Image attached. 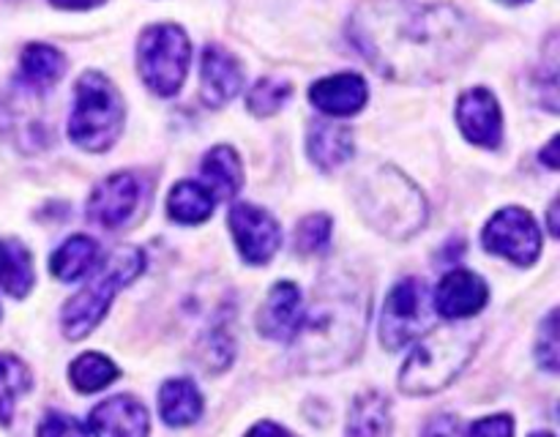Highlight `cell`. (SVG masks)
<instances>
[{"instance_id":"obj_1","label":"cell","mask_w":560,"mask_h":437,"mask_svg":"<svg viewBox=\"0 0 560 437\" xmlns=\"http://www.w3.org/2000/svg\"><path fill=\"white\" fill-rule=\"evenodd\" d=\"M355 49L392 80H441L474 49V25L446 3L370 0L348 25Z\"/></svg>"},{"instance_id":"obj_2","label":"cell","mask_w":560,"mask_h":437,"mask_svg":"<svg viewBox=\"0 0 560 437\" xmlns=\"http://www.w3.org/2000/svg\"><path fill=\"white\" fill-rule=\"evenodd\" d=\"M370 320L366 284L350 273H328L315 287L310 309L301 311L293 358L304 371H337L364 347Z\"/></svg>"},{"instance_id":"obj_3","label":"cell","mask_w":560,"mask_h":437,"mask_svg":"<svg viewBox=\"0 0 560 437\" xmlns=\"http://www.w3.org/2000/svg\"><path fill=\"white\" fill-rule=\"evenodd\" d=\"M359 208L381 235L405 240L427 224L430 208L419 186L394 167H377L359 180Z\"/></svg>"},{"instance_id":"obj_4","label":"cell","mask_w":560,"mask_h":437,"mask_svg":"<svg viewBox=\"0 0 560 437\" xmlns=\"http://www.w3.org/2000/svg\"><path fill=\"white\" fill-rule=\"evenodd\" d=\"M481 331L474 326H446L427 331L416 344L399 375V388L413 397H427L446 388L474 355Z\"/></svg>"},{"instance_id":"obj_5","label":"cell","mask_w":560,"mask_h":437,"mask_svg":"<svg viewBox=\"0 0 560 437\" xmlns=\"http://www.w3.org/2000/svg\"><path fill=\"white\" fill-rule=\"evenodd\" d=\"M142 271H145V255L137 246H118L93 273L91 282L66 300L60 315L66 339H85L104 320L115 295L135 282Z\"/></svg>"},{"instance_id":"obj_6","label":"cell","mask_w":560,"mask_h":437,"mask_svg":"<svg viewBox=\"0 0 560 437\" xmlns=\"http://www.w3.org/2000/svg\"><path fill=\"white\" fill-rule=\"evenodd\" d=\"M124 129V98L118 87L98 71H85L74 87V109L69 137L88 153H104L115 145Z\"/></svg>"},{"instance_id":"obj_7","label":"cell","mask_w":560,"mask_h":437,"mask_svg":"<svg viewBox=\"0 0 560 437\" xmlns=\"http://www.w3.org/2000/svg\"><path fill=\"white\" fill-rule=\"evenodd\" d=\"M191 44L184 27L178 25H151L142 31L137 47L140 76L156 96H175L180 91L189 71Z\"/></svg>"},{"instance_id":"obj_8","label":"cell","mask_w":560,"mask_h":437,"mask_svg":"<svg viewBox=\"0 0 560 437\" xmlns=\"http://www.w3.org/2000/svg\"><path fill=\"white\" fill-rule=\"evenodd\" d=\"M432 326L430 287L421 279H402L388 293L381 317V342L386 350H402L405 344L424 336Z\"/></svg>"},{"instance_id":"obj_9","label":"cell","mask_w":560,"mask_h":437,"mask_svg":"<svg viewBox=\"0 0 560 437\" xmlns=\"http://www.w3.org/2000/svg\"><path fill=\"white\" fill-rule=\"evenodd\" d=\"M485 249L490 255L506 257L517 265H534L541 255V233L525 208H503L485 227Z\"/></svg>"},{"instance_id":"obj_10","label":"cell","mask_w":560,"mask_h":437,"mask_svg":"<svg viewBox=\"0 0 560 437\" xmlns=\"http://www.w3.org/2000/svg\"><path fill=\"white\" fill-rule=\"evenodd\" d=\"M230 233H233L244 260L252 265H266L282 244V229H279L277 218L262 208L249 205V202H235L233 205Z\"/></svg>"},{"instance_id":"obj_11","label":"cell","mask_w":560,"mask_h":437,"mask_svg":"<svg viewBox=\"0 0 560 437\" xmlns=\"http://www.w3.org/2000/svg\"><path fill=\"white\" fill-rule=\"evenodd\" d=\"M140 208V180L131 173H115L93 189L88 200V218L98 227L115 229L129 222Z\"/></svg>"},{"instance_id":"obj_12","label":"cell","mask_w":560,"mask_h":437,"mask_svg":"<svg viewBox=\"0 0 560 437\" xmlns=\"http://www.w3.org/2000/svg\"><path fill=\"white\" fill-rule=\"evenodd\" d=\"M457 123L465 140L481 147H498L503 137L501 104L487 87L465 91L457 102Z\"/></svg>"},{"instance_id":"obj_13","label":"cell","mask_w":560,"mask_h":437,"mask_svg":"<svg viewBox=\"0 0 560 437\" xmlns=\"http://www.w3.org/2000/svg\"><path fill=\"white\" fill-rule=\"evenodd\" d=\"M487 298H490V290H487L485 279L479 273L459 268V271L446 273L441 279L432 306L446 320H470V317L485 309Z\"/></svg>"},{"instance_id":"obj_14","label":"cell","mask_w":560,"mask_h":437,"mask_svg":"<svg viewBox=\"0 0 560 437\" xmlns=\"http://www.w3.org/2000/svg\"><path fill=\"white\" fill-rule=\"evenodd\" d=\"M244 85V69H241L238 58L228 52L219 44H208L202 49V66H200V96L202 104L211 109L224 107L235 93Z\"/></svg>"},{"instance_id":"obj_15","label":"cell","mask_w":560,"mask_h":437,"mask_svg":"<svg viewBox=\"0 0 560 437\" xmlns=\"http://www.w3.org/2000/svg\"><path fill=\"white\" fill-rule=\"evenodd\" d=\"M151 418L140 399L120 393L104 399L91 413L93 437H148Z\"/></svg>"},{"instance_id":"obj_16","label":"cell","mask_w":560,"mask_h":437,"mask_svg":"<svg viewBox=\"0 0 560 437\" xmlns=\"http://www.w3.org/2000/svg\"><path fill=\"white\" fill-rule=\"evenodd\" d=\"M301 311H304L301 290L293 282H279L273 284L260 315H257V328H260L262 336L273 339V342H293Z\"/></svg>"},{"instance_id":"obj_17","label":"cell","mask_w":560,"mask_h":437,"mask_svg":"<svg viewBox=\"0 0 560 437\" xmlns=\"http://www.w3.org/2000/svg\"><path fill=\"white\" fill-rule=\"evenodd\" d=\"M370 91L361 74L353 71H342V74H331L326 80H317L310 87V102L315 104L320 113L334 115V118H348L364 109Z\"/></svg>"},{"instance_id":"obj_18","label":"cell","mask_w":560,"mask_h":437,"mask_svg":"<svg viewBox=\"0 0 560 437\" xmlns=\"http://www.w3.org/2000/svg\"><path fill=\"white\" fill-rule=\"evenodd\" d=\"M306 153L320 169L331 173L353 156V131L334 123H312L306 137Z\"/></svg>"},{"instance_id":"obj_19","label":"cell","mask_w":560,"mask_h":437,"mask_svg":"<svg viewBox=\"0 0 560 437\" xmlns=\"http://www.w3.org/2000/svg\"><path fill=\"white\" fill-rule=\"evenodd\" d=\"M392 432V399L381 391H366L355 399L348 418V437H388Z\"/></svg>"},{"instance_id":"obj_20","label":"cell","mask_w":560,"mask_h":437,"mask_svg":"<svg viewBox=\"0 0 560 437\" xmlns=\"http://www.w3.org/2000/svg\"><path fill=\"white\" fill-rule=\"evenodd\" d=\"M159 410H162V421L167 426H189L200 418L202 393L186 377L167 380L159 393Z\"/></svg>"},{"instance_id":"obj_21","label":"cell","mask_w":560,"mask_h":437,"mask_svg":"<svg viewBox=\"0 0 560 437\" xmlns=\"http://www.w3.org/2000/svg\"><path fill=\"white\" fill-rule=\"evenodd\" d=\"M217 208V197L200 180H180L167 197V213L178 224H200Z\"/></svg>"},{"instance_id":"obj_22","label":"cell","mask_w":560,"mask_h":437,"mask_svg":"<svg viewBox=\"0 0 560 437\" xmlns=\"http://www.w3.org/2000/svg\"><path fill=\"white\" fill-rule=\"evenodd\" d=\"M202 178H206V186L213 191V197L233 200L244 184V167H241V158L235 156L233 147L217 145L213 151H208V156L202 158Z\"/></svg>"},{"instance_id":"obj_23","label":"cell","mask_w":560,"mask_h":437,"mask_svg":"<svg viewBox=\"0 0 560 437\" xmlns=\"http://www.w3.org/2000/svg\"><path fill=\"white\" fill-rule=\"evenodd\" d=\"M36 273H33V257L22 240H0V287L14 298H25L31 293Z\"/></svg>"},{"instance_id":"obj_24","label":"cell","mask_w":560,"mask_h":437,"mask_svg":"<svg viewBox=\"0 0 560 437\" xmlns=\"http://www.w3.org/2000/svg\"><path fill=\"white\" fill-rule=\"evenodd\" d=\"M98 255H102V249H98L96 240L88 238V235H71L66 244H60L58 249H55L49 271H52V276H58L60 282H77V279L85 276L88 271H93Z\"/></svg>"},{"instance_id":"obj_25","label":"cell","mask_w":560,"mask_h":437,"mask_svg":"<svg viewBox=\"0 0 560 437\" xmlns=\"http://www.w3.org/2000/svg\"><path fill=\"white\" fill-rule=\"evenodd\" d=\"M66 60L49 44H31L20 58V82H25L33 91H47L63 76Z\"/></svg>"},{"instance_id":"obj_26","label":"cell","mask_w":560,"mask_h":437,"mask_svg":"<svg viewBox=\"0 0 560 437\" xmlns=\"http://www.w3.org/2000/svg\"><path fill=\"white\" fill-rule=\"evenodd\" d=\"M33 386V375L16 355L0 353V424L9 426L14 415V404L27 388Z\"/></svg>"},{"instance_id":"obj_27","label":"cell","mask_w":560,"mask_h":437,"mask_svg":"<svg viewBox=\"0 0 560 437\" xmlns=\"http://www.w3.org/2000/svg\"><path fill=\"white\" fill-rule=\"evenodd\" d=\"M118 366L102 353H85L69 366V380L71 386L80 393H96L107 388L109 382L118 380Z\"/></svg>"},{"instance_id":"obj_28","label":"cell","mask_w":560,"mask_h":437,"mask_svg":"<svg viewBox=\"0 0 560 437\" xmlns=\"http://www.w3.org/2000/svg\"><path fill=\"white\" fill-rule=\"evenodd\" d=\"M290 93H293V87H290V82L279 80V76H262V80H257L255 85H252L249 91V109L255 115H260V118H266V115H273L279 113V109L284 107V102L290 98Z\"/></svg>"},{"instance_id":"obj_29","label":"cell","mask_w":560,"mask_h":437,"mask_svg":"<svg viewBox=\"0 0 560 437\" xmlns=\"http://www.w3.org/2000/svg\"><path fill=\"white\" fill-rule=\"evenodd\" d=\"M331 238V218L326 213H312L295 224V251L301 255H317L328 246Z\"/></svg>"},{"instance_id":"obj_30","label":"cell","mask_w":560,"mask_h":437,"mask_svg":"<svg viewBox=\"0 0 560 437\" xmlns=\"http://www.w3.org/2000/svg\"><path fill=\"white\" fill-rule=\"evenodd\" d=\"M536 358L550 375L558 371V311H550L545 326L539 328V342H536Z\"/></svg>"},{"instance_id":"obj_31","label":"cell","mask_w":560,"mask_h":437,"mask_svg":"<svg viewBox=\"0 0 560 437\" xmlns=\"http://www.w3.org/2000/svg\"><path fill=\"white\" fill-rule=\"evenodd\" d=\"M36 437H88V432L74 415L49 410V413H44L42 424H38Z\"/></svg>"},{"instance_id":"obj_32","label":"cell","mask_w":560,"mask_h":437,"mask_svg":"<svg viewBox=\"0 0 560 437\" xmlns=\"http://www.w3.org/2000/svg\"><path fill=\"white\" fill-rule=\"evenodd\" d=\"M514 435V418L512 415H490V418L476 421L470 437H512Z\"/></svg>"},{"instance_id":"obj_33","label":"cell","mask_w":560,"mask_h":437,"mask_svg":"<svg viewBox=\"0 0 560 437\" xmlns=\"http://www.w3.org/2000/svg\"><path fill=\"white\" fill-rule=\"evenodd\" d=\"M421 437H463V426H459L457 415L441 413L432 421H427Z\"/></svg>"},{"instance_id":"obj_34","label":"cell","mask_w":560,"mask_h":437,"mask_svg":"<svg viewBox=\"0 0 560 437\" xmlns=\"http://www.w3.org/2000/svg\"><path fill=\"white\" fill-rule=\"evenodd\" d=\"M246 437H293V435H290L284 426L273 424V421H260V424H255L249 432H246Z\"/></svg>"},{"instance_id":"obj_35","label":"cell","mask_w":560,"mask_h":437,"mask_svg":"<svg viewBox=\"0 0 560 437\" xmlns=\"http://www.w3.org/2000/svg\"><path fill=\"white\" fill-rule=\"evenodd\" d=\"M52 3L60 5V9H93L102 0H52Z\"/></svg>"},{"instance_id":"obj_36","label":"cell","mask_w":560,"mask_h":437,"mask_svg":"<svg viewBox=\"0 0 560 437\" xmlns=\"http://www.w3.org/2000/svg\"><path fill=\"white\" fill-rule=\"evenodd\" d=\"M556 147H558V137H552V140H550V145H547L545 151H541V158H545V162H547V167H550V169H558Z\"/></svg>"},{"instance_id":"obj_37","label":"cell","mask_w":560,"mask_h":437,"mask_svg":"<svg viewBox=\"0 0 560 437\" xmlns=\"http://www.w3.org/2000/svg\"><path fill=\"white\" fill-rule=\"evenodd\" d=\"M556 213H558V202H552L550 216H547V218H550V235H552V238H558V216H556Z\"/></svg>"},{"instance_id":"obj_38","label":"cell","mask_w":560,"mask_h":437,"mask_svg":"<svg viewBox=\"0 0 560 437\" xmlns=\"http://www.w3.org/2000/svg\"><path fill=\"white\" fill-rule=\"evenodd\" d=\"M5 126H9V113H5V107H3V104H0V137H3Z\"/></svg>"},{"instance_id":"obj_39","label":"cell","mask_w":560,"mask_h":437,"mask_svg":"<svg viewBox=\"0 0 560 437\" xmlns=\"http://www.w3.org/2000/svg\"><path fill=\"white\" fill-rule=\"evenodd\" d=\"M501 3H506V5H517V3H528V0H501Z\"/></svg>"},{"instance_id":"obj_40","label":"cell","mask_w":560,"mask_h":437,"mask_svg":"<svg viewBox=\"0 0 560 437\" xmlns=\"http://www.w3.org/2000/svg\"><path fill=\"white\" fill-rule=\"evenodd\" d=\"M530 437H556V435H552V432H536V435H530Z\"/></svg>"}]
</instances>
